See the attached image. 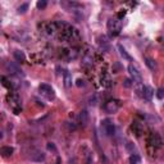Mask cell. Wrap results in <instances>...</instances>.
<instances>
[{
	"label": "cell",
	"mask_w": 164,
	"mask_h": 164,
	"mask_svg": "<svg viewBox=\"0 0 164 164\" xmlns=\"http://www.w3.org/2000/svg\"><path fill=\"white\" fill-rule=\"evenodd\" d=\"M156 97H158L159 100H163V99H164V89L163 87L156 90Z\"/></svg>",
	"instance_id": "20"
},
{
	"label": "cell",
	"mask_w": 164,
	"mask_h": 164,
	"mask_svg": "<svg viewBox=\"0 0 164 164\" xmlns=\"http://www.w3.org/2000/svg\"><path fill=\"white\" fill-rule=\"evenodd\" d=\"M48 149H49V150H55L54 144H51V142H49V144H48Z\"/></svg>",
	"instance_id": "24"
},
{
	"label": "cell",
	"mask_w": 164,
	"mask_h": 164,
	"mask_svg": "<svg viewBox=\"0 0 164 164\" xmlns=\"http://www.w3.org/2000/svg\"><path fill=\"white\" fill-rule=\"evenodd\" d=\"M27 9H28V4L27 3H23V4H21L19 5V8H18V13H26L27 12Z\"/></svg>",
	"instance_id": "19"
},
{
	"label": "cell",
	"mask_w": 164,
	"mask_h": 164,
	"mask_svg": "<svg viewBox=\"0 0 164 164\" xmlns=\"http://www.w3.org/2000/svg\"><path fill=\"white\" fill-rule=\"evenodd\" d=\"M132 85H133V83H132V81L130 80V78H126V80L123 81V86L127 87V89H130V87L132 86Z\"/></svg>",
	"instance_id": "22"
},
{
	"label": "cell",
	"mask_w": 164,
	"mask_h": 164,
	"mask_svg": "<svg viewBox=\"0 0 164 164\" xmlns=\"http://www.w3.org/2000/svg\"><path fill=\"white\" fill-rule=\"evenodd\" d=\"M6 68H8V71L12 74H23L22 71L19 69V67L17 66V64H14V63H8L6 64Z\"/></svg>",
	"instance_id": "11"
},
{
	"label": "cell",
	"mask_w": 164,
	"mask_h": 164,
	"mask_svg": "<svg viewBox=\"0 0 164 164\" xmlns=\"http://www.w3.org/2000/svg\"><path fill=\"white\" fill-rule=\"evenodd\" d=\"M76 85H77L78 87H83L86 83H85V81H83V80H81V78H78V80H77V82H76Z\"/></svg>",
	"instance_id": "23"
},
{
	"label": "cell",
	"mask_w": 164,
	"mask_h": 164,
	"mask_svg": "<svg viewBox=\"0 0 164 164\" xmlns=\"http://www.w3.org/2000/svg\"><path fill=\"white\" fill-rule=\"evenodd\" d=\"M46 5H48V3L45 2V0H40V2H37V4H36V6L39 9H44V8H46Z\"/></svg>",
	"instance_id": "21"
},
{
	"label": "cell",
	"mask_w": 164,
	"mask_h": 164,
	"mask_svg": "<svg viewBox=\"0 0 164 164\" xmlns=\"http://www.w3.org/2000/svg\"><path fill=\"white\" fill-rule=\"evenodd\" d=\"M140 163V156L139 154H132L130 156V164H139Z\"/></svg>",
	"instance_id": "18"
},
{
	"label": "cell",
	"mask_w": 164,
	"mask_h": 164,
	"mask_svg": "<svg viewBox=\"0 0 164 164\" xmlns=\"http://www.w3.org/2000/svg\"><path fill=\"white\" fill-rule=\"evenodd\" d=\"M153 95H154L153 89L149 87V86H145V87H144V92H142V96H141V97L145 99V100H147V101H150L151 97H153Z\"/></svg>",
	"instance_id": "10"
},
{
	"label": "cell",
	"mask_w": 164,
	"mask_h": 164,
	"mask_svg": "<svg viewBox=\"0 0 164 164\" xmlns=\"http://www.w3.org/2000/svg\"><path fill=\"white\" fill-rule=\"evenodd\" d=\"M63 81H64V86H66L67 89L72 87V73L69 72V71H64L63 73Z\"/></svg>",
	"instance_id": "8"
},
{
	"label": "cell",
	"mask_w": 164,
	"mask_h": 164,
	"mask_svg": "<svg viewBox=\"0 0 164 164\" xmlns=\"http://www.w3.org/2000/svg\"><path fill=\"white\" fill-rule=\"evenodd\" d=\"M103 127H104V131H105V133H106V136L112 137V136H114V135H116V126H114L109 119L104 120V122H103Z\"/></svg>",
	"instance_id": "5"
},
{
	"label": "cell",
	"mask_w": 164,
	"mask_h": 164,
	"mask_svg": "<svg viewBox=\"0 0 164 164\" xmlns=\"http://www.w3.org/2000/svg\"><path fill=\"white\" fill-rule=\"evenodd\" d=\"M117 48H118V51H119L120 56H122L123 59H126V60H131V59H132V58H131V55H130V54H128V53L126 51V49H124L122 45H120V44H119Z\"/></svg>",
	"instance_id": "14"
},
{
	"label": "cell",
	"mask_w": 164,
	"mask_h": 164,
	"mask_svg": "<svg viewBox=\"0 0 164 164\" xmlns=\"http://www.w3.org/2000/svg\"><path fill=\"white\" fill-rule=\"evenodd\" d=\"M13 151H14L13 147H10V146H3L2 150H0V153H2L3 156H5V158H6V156H10L13 154Z\"/></svg>",
	"instance_id": "17"
},
{
	"label": "cell",
	"mask_w": 164,
	"mask_h": 164,
	"mask_svg": "<svg viewBox=\"0 0 164 164\" xmlns=\"http://www.w3.org/2000/svg\"><path fill=\"white\" fill-rule=\"evenodd\" d=\"M94 63V51H91V49L87 48L86 49V53L83 55V64L86 66H90V64Z\"/></svg>",
	"instance_id": "7"
},
{
	"label": "cell",
	"mask_w": 164,
	"mask_h": 164,
	"mask_svg": "<svg viewBox=\"0 0 164 164\" xmlns=\"http://www.w3.org/2000/svg\"><path fill=\"white\" fill-rule=\"evenodd\" d=\"M13 56H14V59H16L18 63H23L26 62V55L23 51H21V50H16L13 53Z\"/></svg>",
	"instance_id": "12"
},
{
	"label": "cell",
	"mask_w": 164,
	"mask_h": 164,
	"mask_svg": "<svg viewBox=\"0 0 164 164\" xmlns=\"http://www.w3.org/2000/svg\"><path fill=\"white\" fill-rule=\"evenodd\" d=\"M89 119H90V117H89L87 110H82V112L80 113V116H78V120H80V124H81L82 127H85V126L89 123Z\"/></svg>",
	"instance_id": "9"
},
{
	"label": "cell",
	"mask_w": 164,
	"mask_h": 164,
	"mask_svg": "<svg viewBox=\"0 0 164 164\" xmlns=\"http://www.w3.org/2000/svg\"><path fill=\"white\" fill-rule=\"evenodd\" d=\"M128 72H130V76L132 78V81L135 83H139V82H142V77H141V72L139 71V68L133 64H130L128 66Z\"/></svg>",
	"instance_id": "3"
},
{
	"label": "cell",
	"mask_w": 164,
	"mask_h": 164,
	"mask_svg": "<svg viewBox=\"0 0 164 164\" xmlns=\"http://www.w3.org/2000/svg\"><path fill=\"white\" fill-rule=\"evenodd\" d=\"M145 64L149 67V69H150V71H156V68H158L156 63L151 58H145Z\"/></svg>",
	"instance_id": "16"
},
{
	"label": "cell",
	"mask_w": 164,
	"mask_h": 164,
	"mask_svg": "<svg viewBox=\"0 0 164 164\" xmlns=\"http://www.w3.org/2000/svg\"><path fill=\"white\" fill-rule=\"evenodd\" d=\"M31 159L35 162H42L45 159V154L42 151H35L33 154H31Z\"/></svg>",
	"instance_id": "13"
},
{
	"label": "cell",
	"mask_w": 164,
	"mask_h": 164,
	"mask_svg": "<svg viewBox=\"0 0 164 164\" xmlns=\"http://www.w3.org/2000/svg\"><path fill=\"white\" fill-rule=\"evenodd\" d=\"M39 91H40L41 96H44L46 100H54L55 99V92H54V90H53V87L50 86V85L41 83L39 86Z\"/></svg>",
	"instance_id": "2"
},
{
	"label": "cell",
	"mask_w": 164,
	"mask_h": 164,
	"mask_svg": "<svg viewBox=\"0 0 164 164\" xmlns=\"http://www.w3.org/2000/svg\"><path fill=\"white\" fill-rule=\"evenodd\" d=\"M132 130H133L135 133H136V136H141V133H142V126H141V123H139V122H133V124H132Z\"/></svg>",
	"instance_id": "15"
},
{
	"label": "cell",
	"mask_w": 164,
	"mask_h": 164,
	"mask_svg": "<svg viewBox=\"0 0 164 164\" xmlns=\"http://www.w3.org/2000/svg\"><path fill=\"white\" fill-rule=\"evenodd\" d=\"M104 108H105L106 113L113 114V113H116V112L120 108V101H119V100H116V99H113V100H109L108 103L105 104Z\"/></svg>",
	"instance_id": "4"
},
{
	"label": "cell",
	"mask_w": 164,
	"mask_h": 164,
	"mask_svg": "<svg viewBox=\"0 0 164 164\" xmlns=\"http://www.w3.org/2000/svg\"><path fill=\"white\" fill-rule=\"evenodd\" d=\"M108 31L112 37H116L122 31V22L118 18H109L108 19Z\"/></svg>",
	"instance_id": "1"
},
{
	"label": "cell",
	"mask_w": 164,
	"mask_h": 164,
	"mask_svg": "<svg viewBox=\"0 0 164 164\" xmlns=\"http://www.w3.org/2000/svg\"><path fill=\"white\" fill-rule=\"evenodd\" d=\"M147 142L150 145H153L154 147H160L162 144H163V141H162V139H160V136L158 133H150V136H149V139H147Z\"/></svg>",
	"instance_id": "6"
}]
</instances>
